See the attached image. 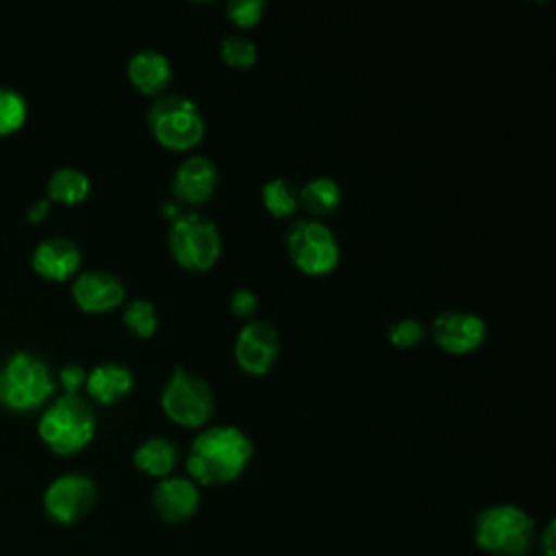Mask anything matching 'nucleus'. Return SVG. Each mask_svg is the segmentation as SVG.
<instances>
[{"instance_id":"c756f323","label":"nucleus","mask_w":556,"mask_h":556,"mask_svg":"<svg viewBox=\"0 0 556 556\" xmlns=\"http://www.w3.org/2000/svg\"><path fill=\"white\" fill-rule=\"evenodd\" d=\"M48 208H50V200H48V198H39L37 202L30 204L28 217H30V219H41V217L48 213Z\"/></svg>"},{"instance_id":"7ed1b4c3","label":"nucleus","mask_w":556,"mask_h":556,"mask_svg":"<svg viewBox=\"0 0 556 556\" xmlns=\"http://www.w3.org/2000/svg\"><path fill=\"white\" fill-rule=\"evenodd\" d=\"M54 391L48 363L28 352L15 350L0 365V404L11 410H30Z\"/></svg>"},{"instance_id":"5701e85b","label":"nucleus","mask_w":556,"mask_h":556,"mask_svg":"<svg viewBox=\"0 0 556 556\" xmlns=\"http://www.w3.org/2000/svg\"><path fill=\"white\" fill-rule=\"evenodd\" d=\"M124 324L126 328L146 339V337H152L156 326H159V319H156V311L154 306L148 302V300H132L126 308H124Z\"/></svg>"},{"instance_id":"dca6fc26","label":"nucleus","mask_w":556,"mask_h":556,"mask_svg":"<svg viewBox=\"0 0 556 556\" xmlns=\"http://www.w3.org/2000/svg\"><path fill=\"white\" fill-rule=\"evenodd\" d=\"M128 78L141 93H159L172 78L169 61L156 50H141L128 61Z\"/></svg>"},{"instance_id":"a878e982","label":"nucleus","mask_w":556,"mask_h":556,"mask_svg":"<svg viewBox=\"0 0 556 556\" xmlns=\"http://www.w3.org/2000/svg\"><path fill=\"white\" fill-rule=\"evenodd\" d=\"M424 339V326L415 319H400L389 328V341L395 348L408 350Z\"/></svg>"},{"instance_id":"c85d7f7f","label":"nucleus","mask_w":556,"mask_h":556,"mask_svg":"<svg viewBox=\"0 0 556 556\" xmlns=\"http://www.w3.org/2000/svg\"><path fill=\"white\" fill-rule=\"evenodd\" d=\"M556 526H554V521H549L547 526H545V530H543V534L539 536V543L543 545V552H545V556H556V541H554V534H556V530H554Z\"/></svg>"},{"instance_id":"a211bd4d","label":"nucleus","mask_w":556,"mask_h":556,"mask_svg":"<svg viewBox=\"0 0 556 556\" xmlns=\"http://www.w3.org/2000/svg\"><path fill=\"white\" fill-rule=\"evenodd\" d=\"M176 460H178L176 445L163 437L143 441L132 454L135 467L152 478H167L172 473Z\"/></svg>"},{"instance_id":"423d86ee","label":"nucleus","mask_w":556,"mask_h":556,"mask_svg":"<svg viewBox=\"0 0 556 556\" xmlns=\"http://www.w3.org/2000/svg\"><path fill=\"white\" fill-rule=\"evenodd\" d=\"M169 250L182 267L204 271L219 258V232L211 219L198 213H185L169 228Z\"/></svg>"},{"instance_id":"412c9836","label":"nucleus","mask_w":556,"mask_h":556,"mask_svg":"<svg viewBox=\"0 0 556 556\" xmlns=\"http://www.w3.org/2000/svg\"><path fill=\"white\" fill-rule=\"evenodd\" d=\"M263 204L274 217H287L298 206V191L285 178H274L263 187Z\"/></svg>"},{"instance_id":"b1692460","label":"nucleus","mask_w":556,"mask_h":556,"mask_svg":"<svg viewBox=\"0 0 556 556\" xmlns=\"http://www.w3.org/2000/svg\"><path fill=\"white\" fill-rule=\"evenodd\" d=\"M222 59L230 67L245 70L256 61V48L250 39H245L241 35H228L222 41Z\"/></svg>"},{"instance_id":"4be33fe9","label":"nucleus","mask_w":556,"mask_h":556,"mask_svg":"<svg viewBox=\"0 0 556 556\" xmlns=\"http://www.w3.org/2000/svg\"><path fill=\"white\" fill-rule=\"evenodd\" d=\"M26 119V98L9 85H0V135L13 132Z\"/></svg>"},{"instance_id":"39448f33","label":"nucleus","mask_w":556,"mask_h":556,"mask_svg":"<svg viewBox=\"0 0 556 556\" xmlns=\"http://www.w3.org/2000/svg\"><path fill=\"white\" fill-rule=\"evenodd\" d=\"M148 124L159 143L172 150H189L204 135V119L195 102L185 96H163L148 113Z\"/></svg>"},{"instance_id":"bb28decb","label":"nucleus","mask_w":556,"mask_h":556,"mask_svg":"<svg viewBox=\"0 0 556 556\" xmlns=\"http://www.w3.org/2000/svg\"><path fill=\"white\" fill-rule=\"evenodd\" d=\"M258 308V300L256 295L250 291V289H237L230 298V311L237 315V317H252Z\"/></svg>"},{"instance_id":"f3484780","label":"nucleus","mask_w":556,"mask_h":556,"mask_svg":"<svg viewBox=\"0 0 556 556\" xmlns=\"http://www.w3.org/2000/svg\"><path fill=\"white\" fill-rule=\"evenodd\" d=\"M85 384L96 400L111 404L130 391L132 374L122 363H100L87 374Z\"/></svg>"},{"instance_id":"9b49d317","label":"nucleus","mask_w":556,"mask_h":556,"mask_svg":"<svg viewBox=\"0 0 556 556\" xmlns=\"http://www.w3.org/2000/svg\"><path fill=\"white\" fill-rule=\"evenodd\" d=\"M432 337L437 345L450 354H467L482 345L486 339V324L463 311H445L432 324Z\"/></svg>"},{"instance_id":"6e6552de","label":"nucleus","mask_w":556,"mask_h":556,"mask_svg":"<svg viewBox=\"0 0 556 556\" xmlns=\"http://www.w3.org/2000/svg\"><path fill=\"white\" fill-rule=\"evenodd\" d=\"M287 248L293 263L308 276H326L339 263L334 235L321 222H295L287 232Z\"/></svg>"},{"instance_id":"ddd939ff","label":"nucleus","mask_w":556,"mask_h":556,"mask_svg":"<svg viewBox=\"0 0 556 556\" xmlns=\"http://www.w3.org/2000/svg\"><path fill=\"white\" fill-rule=\"evenodd\" d=\"M72 295L80 308L100 313V311L115 308L124 300V285L119 282L117 276L109 271L91 269V271H83L74 280Z\"/></svg>"},{"instance_id":"1a4fd4ad","label":"nucleus","mask_w":556,"mask_h":556,"mask_svg":"<svg viewBox=\"0 0 556 556\" xmlns=\"http://www.w3.org/2000/svg\"><path fill=\"white\" fill-rule=\"evenodd\" d=\"M98 491L91 478L83 473H65L52 480L43 493L46 513L59 523H74L96 504Z\"/></svg>"},{"instance_id":"9d476101","label":"nucleus","mask_w":556,"mask_h":556,"mask_svg":"<svg viewBox=\"0 0 556 556\" xmlns=\"http://www.w3.org/2000/svg\"><path fill=\"white\" fill-rule=\"evenodd\" d=\"M278 356V334L269 321L252 319L237 334L235 358L248 374H267Z\"/></svg>"},{"instance_id":"aec40b11","label":"nucleus","mask_w":556,"mask_h":556,"mask_svg":"<svg viewBox=\"0 0 556 556\" xmlns=\"http://www.w3.org/2000/svg\"><path fill=\"white\" fill-rule=\"evenodd\" d=\"M298 200H302L306 211H311L313 215H326L339 206L341 189L332 178L319 176L302 187Z\"/></svg>"},{"instance_id":"f257e3e1","label":"nucleus","mask_w":556,"mask_h":556,"mask_svg":"<svg viewBox=\"0 0 556 556\" xmlns=\"http://www.w3.org/2000/svg\"><path fill=\"white\" fill-rule=\"evenodd\" d=\"M252 458V441L235 426L202 430L189 450L187 471L195 484H226L241 476Z\"/></svg>"},{"instance_id":"0eeeda50","label":"nucleus","mask_w":556,"mask_h":556,"mask_svg":"<svg viewBox=\"0 0 556 556\" xmlns=\"http://www.w3.org/2000/svg\"><path fill=\"white\" fill-rule=\"evenodd\" d=\"M161 404L172 421L187 428H198L213 415V393L208 384L182 365H178L165 382Z\"/></svg>"},{"instance_id":"2eb2a0df","label":"nucleus","mask_w":556,"mask_h":556,"mask_svg":"<svg viewBox=\"0 0 556 556\" xmlns=\"http://www.w3.org/2000/svg\"><path fill=\"white\" fill-rule=\"evenodd\" d=\"M217 185V169L206 156H189L174 176V193L187 204H202Z\"/></svg>"},{"instance_id":"4468645a","label":"nucleus","mask_w":556,"mask_h":556,"mask_svg":"<svg viewBox=\"0 0 556 556\" xmlns=\"http://www.w3.org/2000/svg\"><path fill=\"white\" fill-rule=\"evenodd\" d=\"M80 263L78 245L67 237H48L41 239L33 250V267L54 280H63L76 271Z\"/></svg>"},{"instance_id":"6ab92c4d","label":"nucleus","mask_w":556,"mask_h":556,"mask_svg":"<svg viewBox=\"0 0 556 556\" xmlns=\"http://www.w3.org/2000/svg\"><path fill=\"white\" fill-rule=\"evenodd\" d=\"M89 191V178L83 169L78 167H59L50 174L48 178V195L65 202V204H74L78 200H83Z\"/></svg>"},{"instance_id":"cd10ccee","label":"nucleus","mask_w":556,"mask_h":556,"mask_svg":"<svg viewBox=\"0 0 556 556\" xmlns=\"http://www.w3.org/2000/svg\"><path fill=\"white\" fill-rule=\"evenodd\" d=\"M85 378H87V371L76 363H67L59 371V380L65 393H78V389L85 384Z\"/></svg>"},{"instance_id":"f03ea898","label":"nucleus","mask_w":556,"mask_h":556,"mask_svg":"<svg viewBox=\"0 0 556 556\" xmlns=\"http://www.w3.org/2000/svg\"><path fill=\"white\" fill-rule=\"evenodd\" d=\"M473 541L493 556H523L534 543V521L515 504H495L476 517Z\"/></svg>"},{"instance_id":"f8f14e48","label":"nucleus","mask_w":556,"mask_h":556,"mask_svg":"<svg viewBox=\"0 0 556 556\" xmlns=\"http://www.w3.org/2000/svg\"><path fill=\"white\" fill-rule=\"evenodd\" d=\"M152 504L163 521L178 523L195 515L200 504L198 484L182 476L161 478L152 491Z\"/></svg>"},{"instance_id":"20e7f679","label":"nucleus","mask_w":556,"mask_h":556,"mask_svg":"<svg viewBox=\"0 0 556 556\" xmlns=\"http://www.w3.org/2000/svg\"><path fill=\"white\" fill-rule=\"evenodd\" d=\"M37 428L48 447L59 454H72L91 441L96 415L78 393H65L41 413Z\"/></svg>"},{"instance_id":"393cba45","label":"nucleus","mask_w":556,"mask_h":556,"mask_svg":"<svg viewBox=\"0 0 556 556\" xmlns=\"http://www.w3.org/2000/svg\"><path fill=\"white\" fill-rule=\"evenodd\" d=\"M265 11V4L261 0H235L226 7V13L232 24L241 28H250L261 22Z\"/></svg>"}]
</instances>
